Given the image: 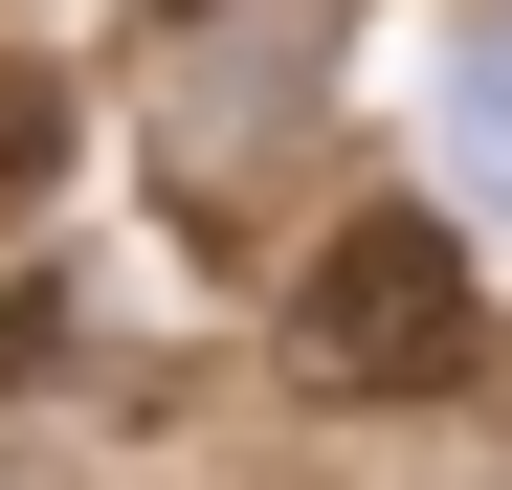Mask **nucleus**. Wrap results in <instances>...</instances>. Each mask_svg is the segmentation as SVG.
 <instances>
[{"instance_id": "obj_1", "label": "nucleus", "mask_w": 512, "mask_h": 490, "mask_svg": "<svg viewBox=\"0 0 512 490\" xmlns=\"http://www.w3.org/2000/svg\"><path fill=\"white\" fill-rule=\"evenodd\" d=\"M468 357H490V290H468V245L423 201L312 223V268H290V379L312 401H446Z\"/></svg>"}, {"instance_id": "obj_3", "label": "nucleus", "mask_w": 512, "mask_h": 490, "mask_svg": "<svg viewBox=\"0 0 512 490\" xmlns=\"http://www.w3.org/2000/svg\"><path fill=\"white\" fill-rule=\"evenodd\" d=\"M446 134H468V179L512 201V23H468V67H446Z\"/></svg>"}, {"instance_id": "obj_2", "label": "nucleus", "mask_w": 512, "mask_h": 490, "mask_svg": "<svg viewBox=\"0 0 512 490\" xmlns=\"http://www.w3.org/2000/svg\"><path fill=\"white\" fill-rule=\"evenodd\" d=\"M67 179V67H0V223Z\"/></svg>"}]
</instances>
